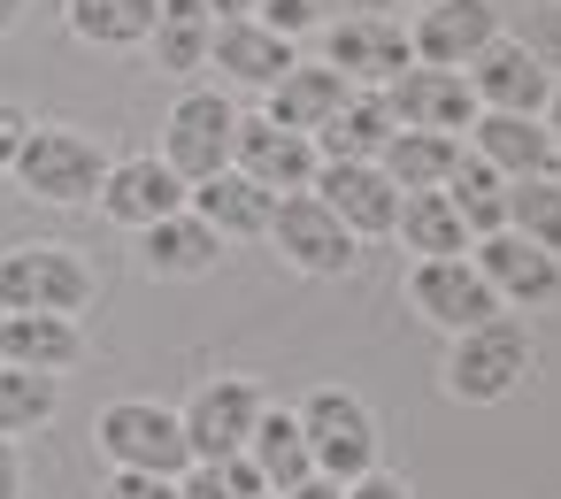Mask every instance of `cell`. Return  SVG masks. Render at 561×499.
I'll return each mask as SVG.
<instances>
[{
  "instance_id": "33",
  "label": "cell",
  "mask_w": 561,
  "mask_h": 499,
  "mask_svg": "<svg viewBox=\"0 0 561 499\" xmlns=\"http://www.w3.org/2000/svg\"><path fill=\"white\" fill-rule=\"evenodd\" d=\"M178 499H270V491H262L254 461L231 453V461H193V468L178 476Z\"/></svg>"
},
{
  "instance_id": "14",
  "label": "cell",
  "mask_w": 561,
  "mask_h": 499,
  "mask_svg": "<svg viewBox=\"0 0 561 499\" xmlns=\"http://www.w3.org/2000/svg\"><path fill=\"white\" fill-rule=\"evenodd\" d=\"M469 262H477V277L492 285L500 307H546V300H561V254H546V246H530L515 231L477 239Z\"/></svg>"
},
{
  "instance_id": "4",
  "label": "cell",
  "mask_w": 561,
  "mask_h": 499,
  "mask_svg": "<svg viewBox=\"0 0 561 499\" xmlns=\"http://www.w3.org/2000/svg\"><path fill=\"white\" fill-rule=\"evenodd\" d=\"M300 438H308V461H316L323 484H354V476L377 468V415L339 384H323L300 407Z\"/></svg>"
},
{
  "instance_id": "3",
  "label": "cell",
  "mask_w": 561,
  "mask_h": 499,
  "mask_svg": "<svg viewBox=\"0 0 561 499\" xmlns=\"http://www.w3.org/2000/svg\"><path fill=\"white\" fill-rule=\"evenodd\" d=\"M523 376H530V330H523L515 315H484V323L461 330L454 353H446V392L469 399V407L507 399Z\"/></svg>"
},
{
  "instance_id": "31",
  "label": "cell",
  "mask_w": 561,
  "mask_h": 499,
  "mask_svg": "<svg viewBox=\"0 0 561 499\" xmlns=\"http://www.w3.org/2000/svg\"><path fill=\"white\" fill-rule=\"evenodd\" d=\"M507 231L561 254V177H507Z\"/></svg>"
},
{
  "instance_id": "8",
  "label": "cell",
  "mask_w": 561,
  "mask_h": 499,
  "mask_svg": "<svg viewBox=\"0 0 561 499\" xmlns=\"http://www.w3.org/2000/svg\"><path fill=\"white\" fill-rule=\"evenodd\" d=\"M492 39H500L492 0H431V9H415V24H408V55L423 70H469Z\"/></svg>"
},
{
  "instance_id": "2",
  "label": "cell",
  "mask_w": 561,
  "mask_h": 499,
  "mask_svg": "<svg viewBox=\"0 0 561 499\" xmlns=\"http://www.w3.org/2000/svg\"><path fill=\"white\" fill-rule=\"evenodd\" d=\"M101 147L85 139V131H70V124H32L24 131V147H16V162H9V177L32 193V200H55V208H78V200H93L101 193Z\"/></svg>"
},
{
  "instance_id": "27",
  "label": "cell",
  "mask_w": 561,
  "mask_h": 499,
  "mask_svg": "<svg viewBox=\"0 0 561 499\" xmlns=\"http://www.w3.org/2000/svg\"><path fill=\"white\" fill-rule=\"evenodd\" d=\"M208 39H216V16H208V0H162V9H154V32H147V47H154V62H162L170 78H185V70H208Z\"/></svg>"
},
{
  "instance_id": "10",
  "label": "cell",
  "mask_w": 561,
  "mask_h": 499,
  "mask_svg": "<svg viewBox=\"0 0 561 499\" xmlns=\"http://www.w3.org/2000/svg\"><path fill=\"white\" fill-rule=\"evenodd\" d=\"M323 62H331L346 85L385 93L415 55H408V32L385 24V16H331V24H323Z\"/></svg>"
},
{
  "instance_id": "20",
  "label": "cell",
  "mask_w": 561,
  "mask_h": 499,
  "mask_svg": "<svg viewBox=\"0 0 561 499\" xmlns=\"http://www.w3.org/2000/svg\"><path fill=\"white\" fill-rule=\"evenodd\" d=\"M392 131H400V116H392V101L385 93H346L339 108H331V124L316 131V154L323 162H377L385 147H392Z\"/></svg>"
},
{
  "instance_id": "1",
  "label": "cell",
  "mask_w": 561,
  "mask_h": 499,
  "mask_svg": "<svg viewBox=\"0 0 561 499\" xmlns=\"http://www.w3.org/2000/svg\"><path fill=\"white\" fill-rule=\"evenodd\" d=\"M93 300V269L78 246H9L0 254V307L9 315H78Z\"/></svg>"
},
{
  "instance_id": "41",
  "label": "cell",
  "mask_w": 561,
  "mask_h": 499,
  "mask_svg": "<svg viewBox=\"0 0 561 499\" xmlns=\"http://www.w3.org/2000/svg\"><path fill=\"white\" fill-rule=\"evenodd\" d=\"M277 499H339V484H323V476H308V484H293V491H277Z\"/></svg>"
},
{
  "instance_id": "42",
  "label": "cell",
  "mask_w": 561,
  "mask_h": 499,
  "mask_svg": "<svg viewBox=\"0 0 561 499\" xmlns=\"http://www.w3.org/2000/svg\"><path fill=\"white\" fill-rule=\"evenodd\" d=\"M24 9H32V0H0V39H9V32L24 24Z\"/></svg>"
},
{
  "instance_id": "29",
  "label": "cell",
  "mask_w": 561,
  "mask_h": 499,
  "mask_svg": "<svg viewBox=\"0 0 561 499\" xmlns=\"http://www.w3.org/2000/svg\"><path fill=\"white\" fill-rule=\"evenodd\" d=\"M454 154H461V139H446V131H392V147L377 154V170L392 177V193H438L446 170H454Z\"/></svg>"
},
{
  "instance_id": "12",
  "label": "cell",
  "mask_w": 561,
  "mask_h": 499,
  "mask_svg": "<svg viewBox=\"0 0 561 499\" xmlns=\"http://www.w3.org/2000/svg\"><path fill=\"white\" fill-rule=\"evenodd\" d=\"M185 177L162 162V154H124V162H108L101 170V216L108 223H124V231H147V223H162V216H178L185 208Z\"/></svg>"
},
{
  "instance_id": "15",
  "label": "cell",
  "mask_w": 561,
  "mask_h": 499,
  "mask_svg": "<svg viewBox=\"0 0 561 499\" xmlns=\"http://www.w3.org/2000/svg\"><path fill=\"white\" fill-rule=\"evenodd\" d=\"M461 78H469V101H477V108H492V116H538V108H546V93H553L546 62H538L523 39H492Z\"/></svg>"
},
{
  "instance_id": "30",
  "label": "cell",
  "mask_w": 561,
  "mask_h": 499,
  "mask_svg": "<svg viewBox=\"0 0 561 499\" xmlns=\"http://www.w3.org/2000/svg\"><path fill=\"white\" fill-rule=\"evenodd\" d=\"M162 0H62V16L85 47H147Z\"/></svg>"
},
{
  "instance_id": "25",
  "label": "cell",
  "mask_w": 561,
  "mask_h": 499,
  "mask_svg": "<svg viewBox=\"0 0 561 499\" xmlns=\"http://www.w3.org/2000/svg\"><path fill=\"white\" fill-rule=\"evenodd\" d=\"M446 200H454V216L469 223V239H492V231H507V177L492 170V162H477L469 147L454 154V170H446V185H438Z\"/></svg>"
},
{
  "instance_id": "38",
  "label": "cell",
  "mask_w": 561,
  "mask_h": 499,
  "mask_svg": "<svg viewBox=\"0 0 561 499\" xmlns=\"http://www.w3.org/2000/svg\"><path fill=\"white\" fill-rule=\"evenodd\" d=\"M538 124H546V177H561V85L546 93V108H538Z\"/></svg>"
},
{
  "instance_id": "5",
  "label": "cell",
  "mask_w": 561,
  "mask_h": 499,
  "mask_svg": "<svg viewBox=\"0 0 561 499\" xmlns=\"http://www.w3.org/2000/svg\"><path fill=\"white\" fill-rule=\"evenodd\" d=\"M231 139H239V108H231L216 85L178 93V101H170V116H162V162H170L185 185H201V177L231 170Z\"/></svg>"
},
{
  "instance_id": "16",
  "label": "cell",
  "mask_w": 561,
  "mask_h": 499,
  "mask_svg": "<svg viewBox=\"0 0 561 499\" xmlns=\"http://www.w3.org/2000/svg\"><path fill=\"white\" fill-rule=\"evenodd\" d=\"M354 239H385L392 231V216H400V193H392V177L377 170V162H316V185H308Z\"/></svg>"
},
{
  "instance_id": "40",
  "label": "cell",
  "mask_w": 561,
  "mask_h": 499,
  "mask_svg": "<svg viewBox=\"0 0 561 499\" xmlns=\"http://www.w3.org/2000/svg\"><path fill=\"white\" fill-rule=\"evenodd\" d=\"M254 9H262V0H208L216 24H239V16H254Z\"/></svg>"
},
{
  "instance_id": "28",
  "label": "cell",
  "mask_w": 561,
  "mask_h": 499,
  "mask_svg": "<svg viewBox=\"0 0 561 499\" xmlns=\"http://www.w3.org/2000/svg\"><path fill=\"white\" fill-rule=\"evenodd\" d=\"M392 231L408 239V254H415V262L469 254V223L454 216V200H446V193H400V216H392Z\"/></svg>"
},
{
  "instance_id": "9",
  "label": "cell",
  "mask_w": 561,
  "mask_h": 499,
  "mask_svg": "<svg viewBox=\"0 0 561 499\" xmlns=\"http://www.w3.org/2000/svg\"><path fill=\"white\" fill-rule=\"evenodd\" d=\"M270 239H277V254H285L300 277H346V269H354V231H346L316 193H285L277 216H270Z\"/></svg>"
},
{
  "instance_id": "13",
  "label": "cell",
  "mask_w": 561,
  "mask_h": 499,
  "mask_svg": "<svg viewBox=\"0 0 561 499\" xmlns=\"http://www.w3.org/2000/svg\"><path fill=\"white\" fill-rule=\"evenodd\" d=\"M408 300H415V315L423 323H438V330H477L484 315H500V300H492V285L477 277V262L469 254H446V262H415L408 269Z\"/></svg>"
},
{
  "instance_id": "24",
  "label": "cell",
  "mask_w": 561,
  "mask_h": 499,
  "mask_svg": "<svg viewBox=\"0 0 561 499\" xmlns=\"http://www.w3.org/2000/svg\"><path fill=\"white\" fill-rule=\"evenodd\" d=\"M78 353H85V338H78L70 315H0V361H9V369L62 376Z\"/></svg>"
},
{
  "instance_id": "7",
  "label": "cell",
  "mask_w": 561,
  "mask_h": 499,
  "mask_svg": "<svg viewBox=\"0 0 561 499\" xmlns=\"http://www.w3.org/2000/svg\"><path fill=\"white\" fill-rule=\"evenodd\" d=\"M178 422H185L193 461H231V453H247V438H254V422H262V392H254L247 376H208V384L178 407Z\"/></svg>"
},
{
  "instance_id": "37",
  "label": "cell",
  "mask_w": 561,
  "mask_h": 499,
  "mask_svg": "<svg viewBox=\"0 0 561 499\" xmlns=\"http://www.w3.org/2000/svg\"><path fill=\"white\" fill-rule=\"evenodd\" d=\"M339 499H408V484H400V476H385V468H369V476L339 484Z\"/></svg>"
},
{
  "instance_id": "19",
  "label": "cell",
  "mask_w": 561,
  "mask_h": 499,
  "mask_svg": "<svg viewBox=\"0 0 561 499\" xmlns=\"http://www.w3.org/2000/svg\"><path fill=\"white\" fill-rule=\"evenodd\" d=\"M185 208L216 231V239H270V216H277V193H262L254 177L239 170H216L185 193Z\"/></svg>"
},
{
  "instance_id": "32",
  "label": "cell",
  "mask_w": 561,
  "mask_h": 499,
  "mask_svg": "<svg viewBox=\"0 0 561 499\" xmlns=\"http://www.w3.org/2000/svg\"><path fill=\"white\" fill-rule=\"evenodd\" d=\"M55 407H62V384H55V376L0 361V438H24V430L55 422Z\"/></svg>"
},
{
  "instance_id": "36",
  "label": "cell",
  "mask_w": 561,
  "mask_h": 499,
  "mask_svg": "<svg viewBox=\"0 0 561 499\" xmlns=\"http://www.w3.org/2000/svg\"><path fill=\"white\" fill-rule=\"evenodd\" d=\"M24 131H32V116H24L16 101H0V177H9V162H16V147H24Z\"/></svg>"
},
{
  "instance_id": "17",
  "label": "cell",
  "mask_w": 561,
  "mask_h": 499,
  "mask_svg": "<svg viewBox=\"0 0 561 499\" xmlns=\"http://www.w3.org/2000/svg\"><path fill=\"white\" fill-rule=\"evenodd\" d=\"M385 101H392V116H400V131H469V116H477V101H469V78L461 70H423V62H408L392 85H385Z\"/></svg>"
},
{
  "instance_id": "21",
  "label": "cell",
  "mask_w": 561,
  "mask_h": 499,
  "mask_svg": "<svg viewBox=\"0 0 561 499\" xmlns=\"http://www.w3.org/2000/svg\"><path fill=\"white\" fill-rule=\"evenodd\" d=\"M346 93H354V85H346L331 62H293V70L270 85V124H285V131H308V139H316Z\"/></svg>"
},
{
  "instance_id": "18",
  "label": "cell",
  "mask_w": 561,
  "mask_h": 499,
  "mask_svg": "<svg viewBox=\"0 0 561 499\" xmlns=\"http://www.w3.org/2000/svg\"><path fill=\"white\" fill-rule=\"evenodd\" d=\"M208 62L224 70V85H247V93H270L300 55H293V39H277L270 24H254V16H239V24H216V39H208Z\"/></svg>"
},
{
  "instance_id": "6",
  "label": "cell",
  "mask_w": 561,
  "mask_h": 499,
  "mask_svg": "<svg viewBox=\"0 0 561 499\" xmlns=\"http://www.w3.org/2000/svg\"><path fill=\"white\" fill-rule=\"evenodd\" d=\"M101 453L116 468H139V476H185L193 468V445H185V422L154 399H116L101 407Z\"/></svg>"
},
{
  "instance_id": "26",
  "label": "cell",
  "mask_w": 561,
  "mask_h": 499,
  "mask_svg": "<svg viewBox=\"0 0 561 499\" xmlns=\"http://www.w3.org/2000/svg\"><path fill=\"white\" fill-rule=\"evenodd\" d=\"M247 461H254V476H262V491H270V499L316 476L308 438H300V415H270V407H262V422H254V438H247Z\"/></svg>"
},
{
  "instance_id": "23",
  "label": "cell",
  "mask_w": 561,
  "mask_h": 499,
  "mask_svg": "<svg viewBox=\"0 0 561 499\" xmlns=\"http://www.w3.org/2000/svg\"><path fill=\"white\" fill-rule=\"evenodd\" d=\"M139 254H147L154 277H208V269L224 262V239H216L193 208H178V216H162V223L139 231Z\"/></svg>"
},
{
  "instance_id": "43",
  "label": "cell",
  "mask_w": 561,
  "mask_h": 499,
  "mask_svg": "<svg viewBox=\"0 0 561 499\" xmlns=\"http://www.w3.org/2000/svg\"><path fill=\"white\" fill-rule=\"evenodd\" d=\"M408 9H431V0H408Z\"/></svg>"
},
{
  "instance_id": "39",
  "label": "cell",
  "mask_w": 561,
  "mask_h": 499,
  "mask_svg": "<svg viewBox=\"0 0 561 499\" xmlns=\"http://www.w3.org/2000/svg\"><path fill=\"white\" fill-rule=\"evenodd\" d=\"M16 491H24V468H16V445L0 438V499H16Z\"/></svg>"
},
{
  "instance_id": "34",
  "label": "cell",
  "mask_w": 561,
  "mask_h": 499,
  "mask_svg": "<svg viewBox=\"0 0 561 499\" xmlns=\"http://www.w3.org/2000/svg\"><path fill=\"white\" fill-rule=\"evenodd\" d=\"M331 9H339V0H262L254 24H270L277 39H308V32L331 24Z\"/></svg>"
},
{
  "instance_id": "35",
  "label": "cell",
  "mask_w": 561,
  "mask_h": 499,
  "mask_svg": "<svg viewBox=\"0 0 561 499\" xmlns=\"http://www.w3.org/2000/svg\"><path fill=\"white\" fill-rule=\"evenodd\" d=\"M101 499H178V476H139V468H116L101 484Z\"/></svg>"
},
{
  "instance_id": "11",
  "label": "cell",
  "mask_w": 561,
  "mask_h": 499,
  "mask_svg": "<svg viewBox=\"0 0 561 499\" xmlns=\"http://www.w3.org/2000/svg\"><path fill=\"white\" fill-rule=\"evenodd\" d=\"M316 139L308 131H285V124H270V116H239V139H231V170L239 177H254L262 193H308L316 185Z\"/></svg>"
},
{
  "instance_id": "22",
  "label": "cell",
  "mask_w": 561,
  "mask_h": 499,
  "mask_svg": "<svg viewBox=\"0 0 561 499\" xmlns=\"http://www.w3.org/2000/svg\"><path fill=\"white\" fill-rule=\"evenodd\" d=\"M469 154L492 162L500 177H546V124L538 116H492V108H477L469 116Z\"/></svg>"
}]
</instances>
